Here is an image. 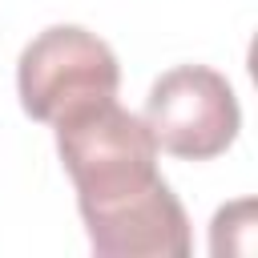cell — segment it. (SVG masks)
Returning a JSON list of instances; mask_svg holds the SVG:
<instances>
[{"label": "cell", "instance_id": "cell-1", "mask_svg": "<svg viewBox=\"0 0 258 258\" xmlns=\"http://www.w3.org/2000/svg\"><path fill=\"white\" fill-rule=\"evenodd\" d=\"M56 153L101 258L189 254V218L157 173V141L141 117L117 101L93 105L56 125Z\"/></svg>", "mask_w": 258, "mask_h": 258}, {"label": "cell", "instance_id": "cell-4", "mask_svg": "<svg viewBox=\"0 0 258 258\" xmlns=\"http://www.w3.org/2000/svg\"><path fill=\"white\" fill-rule=\"evenodd\" d=\"M254 202L242 198V202H230L214 214V226H210V250L222 258V254H254Z\"/></svg>", "mask_w": 258, "mask_h": 258}, {"label": "cell", "instance_id": "cell-3", "mask_svg": "<svg viewBox=\"0 0 258 258\" xmlns=\"http://www.w3.org/2000/svg\"><path fill=\"white\" fill-rule=\"evenodd\" d=\"M141 121L165 153L185 161H210L234 145L242 109L218 69L177 64L153 81Z\"/></svg>", "mask_w": 258, "mask_h": 258}, {"label": "cell", "instance_id": "cell-2", "mask_svg": "<svg viewBox=\"0 0 258 258\" xmlns=\"http://www.w3.org/2000/svg\"><path fill=\"white\" fill-rule=\"evenodd\" d=\"M16 89L32 121L60 125L93 105L117 101L121 64L97 32L77 24H52L24 44L16 64Z\"/></svg>", "mask_w": 258, "mask_h": 258}]
</instances>
